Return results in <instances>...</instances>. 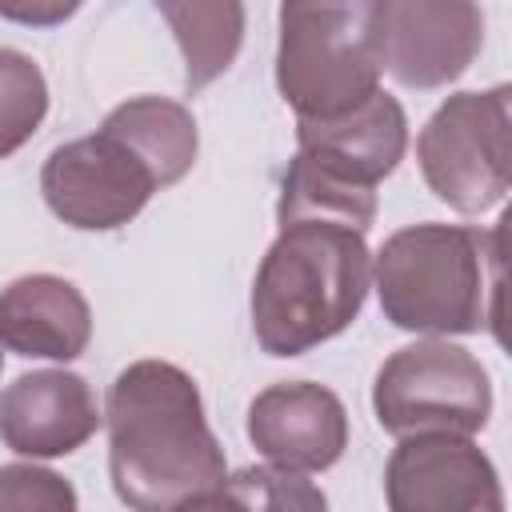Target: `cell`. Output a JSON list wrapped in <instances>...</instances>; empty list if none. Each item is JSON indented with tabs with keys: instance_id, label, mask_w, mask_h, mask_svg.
Listing matches in <instances>:
<instances>
[{
	"instance_id": "5bb4252c",
	"label": "cell",
	"mask_w": 512,
	"mask_h": 512,
	"mask_svg": "<svg viewBox=\"0 0 512 512\" xmlns=\"http://www.w3.org/2000/svg\"><path fill=\"white\" fill-rule=\"evenodd\" d=\"M184 52V88L200 92L232 68L244 40V4H156Z\"/></svg>"
},
{
	"instance_id": "30bf717a",
	"label": "cell",
	"mask_w": 512,
	"mask_h": 512,
	"mask_svg": "<svg viewBox=\"0 0 512 512\" xmlns=\"http://www.w3.org/2000/svg\"><path fill=\"white\" fill-rule=\"evenodd\" d=\"M388 512H504L500 472L472 436H404L384 464Z\"/></svg>"
},
{
	"instance_id": "6da1fadb",
	"label": "cell",
	"mask_w": 512,
	"mask_h": 512,
	"mask_svg": "<svg viewBox=\"0 0 512 512\" xmlns=\"http://www.w3.org/2000/svg\"><path fill=\"white\" fill-rule=\"evenodd\" d=\"M200 132L184 104L132 96L92 136L48 152L40 192L52 216L80 232H112L140 216L152 192L172 188L196 164Z\"/></svg>"
},
{
	"instance_id": "277c9868",
	"label": "cell",
	"mask_w": 512,
	"mask_h": 512,
	"mask_svg": "<svg viewBox=\"0 0 512 512\" xmlns=\"http://www.w3.org/2000/svg\"><path fill=\"white\" fill-rule=\"evenodd\" d=\"M504 224V220H500ZM480 232L464 224H408L372 256L380 312L400 332L472 336L492 328L504 228Z\"/></svg>"
},
{
	"instance_id": "7a4b0ae2",
	"label": "cell",
	"mask_w": 512,
	"mask_h": 512,
	"mask_svg": "<svg viewBox=\"0 0 512 512\" xmlns=\"http://www.w3.org/2000/svg\"><path fill=\"white\" fill-rule=\"evenodd\" d=\"M108 476L132 512H172L228 476L196 380L168 360H136L108 384Z\"/></svg>"
},
{
	"instance_id": "d6986e66",
	"label": "cell",
	"mask_w": 512,
	"mask_h": 512,
	"mask_svg": "<svg viewBox=\"0 0 512 512\" xmlns=\"http://www.w3.org/2000/svg\"><path fill=\"white\" fill-rule=\"evenodd\" d=\"M0 364H4V356H0Z\"/></svg>"
},
{
	"instance_id": "4fadbf2b",
	"label": "cell",
	"mask_w": 512,
	"mask_h": 512,
	"mask_svg": "<svg viewBox=\"0 0 512 512\" xmlns=\"http://www.w3.org/2000/svg\"><path fill=\"white\" fill-rule=\"evenodd\" d=\"M92 340L84 292L52 272H32L0 288V348L28 360H76Z\"/></svg>"
},
{
	"instance_id": "9a60e30c",
	"label": "cell",
	"mask_w": 512,
	"mask_h": 512,
	"mask_svg": "<svg viewBox=\"0 0 512 512\" xmlns=\"http://www.w3.org/2000/svg\"><path fill=\"white\" fill-rule=\"evenodd\" d=\"M172 512H328V496L304 472L252 464Z\"/></svg>"
},
{
	"instance_id": "e0dca14e",
	"label": "cell",
	"mask_w": 512,
	"mask_h": 512,
	"mask_svg": "<svg viewBox=\"0 0 512 512\" xmlns=\"http://www.w3.org/2000/svg\"><path fill=\"white\" fill-rule=\"evenodd\" d=\"M0 512H80L72 480L40 464H0Z\"/></svg>"
},
{
	"instance_id": "3957f363",
	"label": "cell",
	"mask_w": 512,
	"mask_h": 512,
	"mask_svg": "<svg viewBox=\"0 0 512 512\" xmlns=\"http://www.w3.org/2000/svg\"><path fill=\"white\" fill-rule=\"evenodd\" d=\"M372 288L360 232L320 220L280 224L252 284V332L268 356H304L340 336Z\"/></svg>"
},
{
	"instance_id": "7c38bea8",
	"label": "cell",
	"mask_w": 512,
	"mask_h": 512,
	"mask_svg": "<svg viewBox=\"0 0 512 512\" xmlns=\"http://www.w3.org/2000/svg\"><path fill=\"white\" fill-rule=\"evenodd\" d=\"M100 420L88 380L64 368L24 372L0 392V440L32 460H56L84 448Z\"/></svg>"
},
{
	"instance_id": "52a82bcc",
	"label": "cell",
	"mask_w": 512,
	"mask_h": 512,
	"mask_svg": "<svg viewBox=\"0 0 512 512\" xmlns=\"http://www.w3.org/2000/svg\"><path fill=\"white\" fill-rule=\"evenodd\" d=\"M416 160L428 192L452 212L496 208L512 184V88L448 96L420 128Z\"/></svg>"
},
{
	"instance_id": "9c48e42d",
	"label": "cell",
	"mask_w": 512,
	"mask_h": 512,
	"mask_svg": "<svg viewBox=\"0 0 512 512\" xmlns=\"http://www.w3.org/2000/svg\"><path fill=\"white\" fill-rule=\"evenodd\" d=\"M380 72L404 88L460 80L484 48V12L468 0H372Z\"/></svg>"
},
{
	"instance_id": "2e32d148",
	"label": "cell",
	"mask_w": 512,
	"mask_h": 512,
	"mask_svg": "<svg viewBox=\"0 0 512 512\" xmlns=\"http://www.w3.org/2000/svg\"><path fill=\"white\" fill-rule=\"evenodd\" d=\"M48 116V80L28 52L0 48V160L20 152Z\"/></svg>"
},
{
	"instance_id": "ac0fdd59",
	"label": "cell",
	"mask_w": 512,
	"mask_h": 512,
	"mask_svg": "<svg viewBox=\"0 0 512 512\" xmlns=\"http://www.w3.org/2000/svg\"><path fill=\"white\" fill-rule=\"evenodd\" d=\"M72 12H76V4H48V8H40V4H32V8L28 4H0V16L24 20V24H56Z\"/></svg>"
},
{
	"instance_id": "ba28073f",
	"label": "cell",
	"mask_w": 512,
	"mask_h": 512,
	"mask_svg": "<svg viewBox=\"0 0 512 512\" xmlns=\"http://www.w3.org/2000/svg\"><path fill=\"white\" fill-rule=\"evenodd\" d=\"M372 412L392 436H472L492 416L484 364L448 340L396 348L372 384Z\"/></svg>"
},
{
	"instance_id": "8992f818",
	"label": "cell",
	"mask_w": 512,
	"mask_h": 512,
	"mask_svg": "<svg viewBox=\"0 0 512 512\" xmlns=\"http://www.w3.org/2000/svg\"><path fill=\"white\" fill-rule=\"evenodd\" d=\"M276 88L296 120H336L376 96L372 4H280Z\"/></svg>"
},
{
	"instance_id": "8fae6325",
	"label": "cell",
	"mask_w": 512,
	"mask_h": 512,
	"mask_svg": "<svg viewBox=\"0 0 512 512\" xmlns=\"http://www.w3.org/2000/svg\"><path fill=\"white\" fill-rule=\"evenodd\" d=\"M248 440L272 468L324 472L348 448V412L332 388L284 380L248 404Z\"/></svg>"
},
{
	"instance_id": "5b68a950",
	"label": "cell",
	"mask_w": 512,
	"mask_h": 512,
	"mask_svg": "<svg viewBox=\"0 0 512 512\" xmlns=\"http://www.w3.org/2000/svg\"><path fill=\"white\" fill-rule=\"evenodd\" d=\"M408 148V120L384 88L336 120H296V156L284 172L276 220H320L368 232L376 184L396 172Z\"/></svg>"
}]
</instances>
